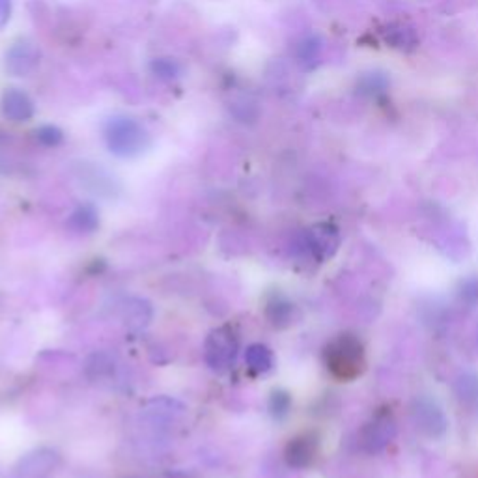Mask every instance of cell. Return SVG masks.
<instances>
[{
    "instance_id": "8fae6325",
    "label": "cell",
    "mask_w": 478,
    "mask_h": 478,
    "mask_svg": "<svg viewBox=\"0 0 478 478\" xmlns=\"http://www.w3.org/2000/svg\"><path fill=\"white\" fill-rule=\"evenodd\" d=\"M245 363L256 373H264L273 368V353L264 344H253L245 351Z\"/></svg>"
},
{
    "instance_id": "ac0fdd59",
    "label": "cell",
    "mask_w": 478,
    "mask_h": 478,
    "mask_svg": "<svg viewBox=\"0 0 478 478\" xmlns=\"http://www.w3.org/2000/svg\"><path fill=\"white\" fill-rule=\"evenodd\" d=\"M12 17V0H0V30H3Z\"/></svg>"
},
{
    "instance_id": "277c9868",
    "label": "cell",
    "mask_w": 478,
    "mask_h": 478,
    "mask_svg": "<svg viewBox=\"0 0 478 478\" xmlns=\"http://www.w3.org/2000/svg\"><path fill=\"white\" fill-rule=\"evenodd\" d=\"M320 452V443L314 433H299L294 440H289V443L284 449V458L288 465H292L296 469H305L310 467Z\"/></svg>"
},
{
    "instance_id": "52a82bcc",
    "label": "cell",
    "mask_w": 478,
    "mask_h": 478,
    "mask_svg": "<svg viewBox=\"0 0 478 478\" xmlns=\"http://www.w3.org/2000/svg\"><path fill=\"white\" fill-rule=\"evenodd\" d=\"M0 109L12 122H29L34 116V101L21 88H6L0 99Z\"/></svg>"
},
{
    "instance_id": "5bb4252c",
    "label": "cell",
    "mask_w": 478,
    "mask_h": 478,
    "mask_svg": "<svg viewBox=\"0 0 478 478\" xmlns=\"http://www.w3.org/2000/svg\"><path fill=\"white\" fill-rule=\"evenodd\" d=\"M150 70L157 79H163V80H174L181 75V64L178 60L169 58V56H161V58L152 60Z\"/></svg>"
},
{
    "instance_id": "8992f818",
    "label": "cell",
    "mask_w": 478,
    "mask_h": 478,
    "mask_svg": "<svg viewBox=\"0 0 478 478\" xmlns=\"http://www.w3.org/2000/svg\"><path fill=\"white\" fill-rule=\"evenodd\" d=\"M382 36L390 49L400 51V53L417 51L421 44L417 29H415L411 23H407V21H392V23L385 25V29L382 30Z\"/></svg>"
},
{
    "instance_id": "e0dca14e",
    "label": "cell",
    "mask_w": 478,
    "mask_h": 478,
    "mask_svg": "<svg viewBox=\"0 0 478 478\" xmlns=\"http://www.w3.org/2000/svg\"><path fill=\"white\" fill-rule=\"evenodd\" d=\"M269 409L275 415V417H284L289 409V397L282 390H275L272 394V400H269Z\"/></svg>"
},
{
    "instance_id": "30bf717a",
    "label": "cell",
    "mask_w": 478,
    "mask_h": 478,
    "mask_svg": "<svg viewBox=\"0 0 478 478\" xmlns=\"http://www.w3.org/2000/svg\"><path fill=\"white\" fill-rule=\"evenodd\" d=\"M323 55V39L318 34L305 36L296 47V62L303 71H313L320 66Z\"/></svg>"
},
{
    "instance_id": "4fadbf2b",
    "label": "cell",
    "mask_w": 478,
    "mask_h": 478,
    "mask_svg": "<svg viewBox=\"0 0 478 478\" xmlns=\"http://www.w3.org/2000/svg\"><path fill=\"white\" fill-rule=\"evenodd\" d=\"M70 224H71L73 231H77L80 234H90L96 231L97 224H99L97 212L88 204L79 205L77 210L73 212V215L70 217Z\"/></svg>"
},
{
    "instance_id": "3957f363",
    "label": "cell",
    "mask_w": 478,
    "mask_h": 478,
    "mask_svg": "<svg viewBox=\"0 0 478 478\" xmlns=\"http://www.w3.org/2000/svg\"><path fill=\"white\" fill-rule=\"evenodd\" d=\"M239 351V340L232 327H219L210 332L204 346L207 365L215 370H226L236 363Z\"/></svg>"
},
{
    "instance_id": "6da1fadb",
    "label": "cell",
    "mask_w": 478,
    "mask_h": 478,
    "mask_svg": "<svg viewBox=\"0 0 478 478\" xmlns=\"http://www.w3.org/2000/svg\"><path fill=\"white\" fill-rule=\"evenodd\" d=\"M103 137L111 154L131 159L147 152L152 144L150 133L142 123L128 114L111 116L103 126Z\"/></svg>"
},
{
    "instance_id": "5b68a950",
    "label": "cell",
    "mask_w": 478,
    "mask_h": 478,
    "mask_svg": "<svg viewBox=\"0 0 478 478\" xmlns=\"http://www.w3.org/2000/svg\"><path fill=\"white\" fill-rule=\"evenodd\" d=\"M39 62V51L29 39H21L6 51V71L13 77H27Z\"/></svg>"
},
{
    "instance_id": "ba28073f",
    "label": "cell",
    "mask_w": 478,
    "mask_h": 478,
    "mask_svg": "<svg viewBox=\"0 0 478 478\" xmlns=\"http://www.w3.org/2000/svg\"><path fill=\"white\" fill-rule=\"evenodd\" d=\"M390 88V77L382 70L363 71L356 80V92L365 99H382Z\"/></svg>"
},
{
    "instance_id": "2e32d148",
    "label": "cell",
    "mask_w": 478,
    "mask_h": 478,
    "mask_svg": "<svg viewBox=\"0 0 478 478\" xmlns=\"http://www.w3.org/2000/svg\"><path fill=\"white\" fill-rule=\"evenodd\" d=\"M36 138L39 144H44V147L55 148L62 142V138H64V133L56 126H41L39 130H36Z\"/></svg>"
},
{
    "instance_id": "9a60e30c",
    "label": "cell",
    "mask_w": 478,
    "mask_h": 478,
    "mask_svg": "<svg viewBox=\"0 0 478 478\" xmlns=\"http://www.w3.org/2000/svg\"><path fill=\"white\" fill-rule=\"evenodd\" d=\"M372 426L373 428L365 430L363 443L370 445V450H380L390 440L392 433H389V428H392V424H389L387 421H376Z\"/></svg>"
},
{
    "instance_id": "9c48e42d",
    "label": "cell",
    "mask_w": 478,
    "mask_h": 478,
    "mask_svg": "<svg viewBox=\"0 0 478 478\" xmlns=\"http://www.w3.org/2000/svg\"><path fill=\"white\" fill-rule=\"evenodd\" d=\"M306 243L314 256L320 260L331 256L339 247V232L329 224H318L306 236Z\"/></svg>"
},
{
    "instance_id": "7a4b0ae2",
    "label": "cell",
    "mask_w": 478,
    "mask_h": 478,
    "mask_svg": "<svg viewBox=\"0 0 478 478\" xmlns=\"http://www.w3.org/2000/svg\"><path fill=\"white\" fill-rule=\"evenodd\" d=\"M323 361L332 378L339 382H353L363 376L366 368L365 346L357 337L339 335L327 344Z\"/></svg>"
},
{
    "instance_id": "7c38bea8",
    "label": "cell",
    "mask_w": 478,
    "mask_h": 478,
    "mask_svg": "<svg viewBox=\"0 0 478 478\" xmlns=\"http://www.w3.org/2000/svg\"><path fill=\"white\" fill-rule=\"evenodd\" d=\"M265 314L275 327H286L294 320V305L282 298H275L273 301L267 303Z\"/></svg>"
}]
</instances>
